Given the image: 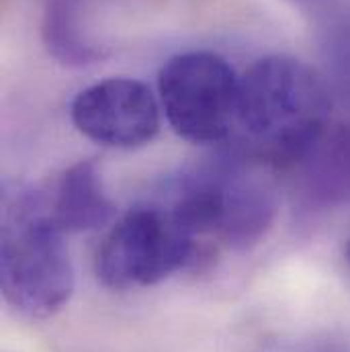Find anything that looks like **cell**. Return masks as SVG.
<instances>
[{
	"mask_svg": "<svg viewBox=\"0 0 350 352\" xmlns=\"http://www.w3.org/2000/svg\"><path fill=\"white\" fill-rule=\"evenodd\" d=\"M276 213L274 192L256 178L228 175V209L221 246L244 252L259 244Z\"/></svg>",
	"mask_w": 350,
	"mask_h": 352,
	"instance_id": "52a82bcc",
	"label": "cell"
},
{
	"mask_svg": "<svg viewBox=\"0 0 350 352\" xmlns=\"http://www.w3.org/2000/svg\"><path fill=\"white\" fill-rule=\"evenodd\" d=\"M240 76L213 52L176 54L158 72L160 107L178 138L217 144L238 123Z\"/></svg>",
	"mask_w": 350,
	"mask_h": 352,
	"instance_id": "277c9868",
	"label": "cell"
},
{
	"mask_svg": "<svg viewBox=\"0 0 350 352\" xmlns=\"http://www.w3.org/2000/svg\"><path fill=\"white\" fill-rule=\"evenodd\" d=\"M74 127L94 144L115 150L148 146L160 131V102L135 78H107L80 90L70 102Z\"/></svg>",
	"mask_w": 350,
	"mask_h": 352,
	"instance_id": "5b68a950",
	"label": "cell"
},
{
	"mask_svg": "<svg viewBox=\"0 0 350 352\" xmlns=\"http://www.w3.org/2000/svg\"><path fill=\"white\" fill-rule=\"evenodd\" d=\"M74 0H47L43 14V39L47 50L64 64H90L100 52L83 37L76 23Z\"/></svg>",
	"mask_w": 350,
	"mask_h": 352,
	"instance_id": "ba28073f",
	"label": "cell"
},
{
	"mask_svg": "<svg viewBox=\"0 0 350 352\" xmlns=\"http://www.w3.org/2000/svg\"><path fill=\"white\" fill-rule=\"evenodd\" d=\"M47 211L64 234L100 230L115 221L117 207L109 199L96 162L80 160L68 166L45 190Z\"/></svg>",
	"mask_w": 350,
	"mask_h": 352,
	"instance_id": "8992f818",
	"label": "cell"
},
{
	"mask_svg": "<svg viewBox=\"0 0 350 352\" xmlns=\"http://www.w3.org/2000/svg\"><path fill=\"white\" fill-rule=\"evenodd\" d=\"M199 258L166 207H135L117 219L94 254L96 278L115 291L146 289Z\"/></svg>",
	"mask_w": 350,
	"mask_h": 352,
	"instance_id": "3957f363",
	"label": "cell"
},
{
	"mask_svg": "<svg viewBox=\"0 0 350 352\" xmlns=\"http://www.w3.org/2000/svg\"><path fill=\"white\" fill-rule=\"evenodd\" d=\"M64 232L47 211L45 190L6 184L2 192L0 287L25 318L47 320L74 291V266Z\"/></svg>",
	"mask_w": 350,
	"mask_h": 352,
	"instance_id": "7a4b0ae2",
	"label": "cell"
},
{
	"mask_svg": "<svg viewBox=\"0 0 350 352\" xmlns=\"http://www.w3.org/2000/svg\"><path fill=\"white\" fill-rule=\"evenodd\" d=\"M332 100L305 62L268 56L254 62L238 90V123L256 154L274 168L305 162L330 129Z\"/></svg>",
	"mask_w": 350,
	"mask_h": 352,
	"instance_id": "6da1fadb",
	"label": "cell"
},
{
	"mask_svg": "<svg viewBox=\"0 0 350 352\" xmlns=\"http://www.w3.org/2000/svg\"><path fill=\"white\" fill-rule=\"evenodd\" d=\"M344 256H347V263L350 264V238L349 242H347V248H344Z\"/></svg>",
	"mask_w": 350,
	"mask_h": 352,
	"instance_id": "9c48e42d",
	"label": "cell"
}]
</instances>
